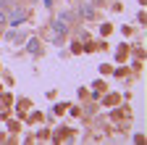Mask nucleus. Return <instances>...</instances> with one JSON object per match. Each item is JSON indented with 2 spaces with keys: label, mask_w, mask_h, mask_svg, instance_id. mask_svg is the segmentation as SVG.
<instances>
[{
  "label": "nucleus",
  "mask_w": 147,
  "mask_h": 145,
  "mask_svg": "<svg viewBox=\"0 0 147 145\" xmlns=\"http://www.w3.org/2000/svg\"><path fill=\"white\" fill-rule=\"evenodd\" d=\"M3 5H5V3H3V0H0V8H3Z\"/></svg>",
  "instance_id": "obj_4"
},
{
  "label": "nucleus",
  "mask_w": 147,
  "mask_h": 145,
  "mask_svg": "<svg viewBox=\"0 0 147 145\" xmlns=\"http://www.w3.org/2000/svg\"><path fill=\"white\" fill-rule=\"evenodd\" d=\"M24 19H26V11H24V8H18V11H13V16H11V24H13V27H18Z\"/></svg>",
  "instance_id": "obj_2"
},
{
  "label": "nucleus",
  "mask_w": 147,
  "mask_h": 145,
  "mask_svg": "<svg viewBox=\"0 0 147 145\" xmlns=\"http://www.w3.org/2000/svg\"><path fill=\"white\" fill-rule=\"evenodd\" d=\"M97 5H100V0H97Z\"/></svg>",
  "instance_id": "obj_5"
},
{
  "label": "nucleus",
  "mask_w": 147,
  "mask_h": 145,
  "mask_svg": "<svg viewBox=\"0 0 147 145\" xmlns=\"http://www.w3.org/2000/svg\"><path fill=\"white\" fill-rule=\"evenodd\" d=\"M29 53H34V56L40 53V42H37V40H29Z\"/></svg>",
  "instance_id": "obj_3"
},
{
  "label": "nucleus",
  "mask_w": 147,
  "mask_h": 145,
  "mask_svg": "<svg viewBox=\"0 0 147 145\" xmlns=\"http://www.w3.org/2000/svg\"><path fill=\"white\" fill-rule=\"evenodd\" d=\"M66 32H68V24H66V21H61V19H55V21L50 24V40H53L55 45H61V42H63V37H66Z\"/></svg>",
  "instance_id": "obj_1"
}]
</instances>
